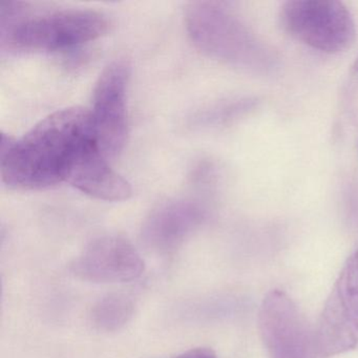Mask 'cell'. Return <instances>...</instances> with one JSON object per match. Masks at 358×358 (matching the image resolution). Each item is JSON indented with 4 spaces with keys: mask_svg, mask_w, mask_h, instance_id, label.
Here are the masks:
<instances>
[{
    "mask_svg": "<svg viewBox=\"0 0 358 358\" xmlns=\"http://www.w3.org/2000/svg\"><path fill=\"white\" fill-rule=\"evenodd\" d=\"M93 143L97 142L87 108L57 110L20 139L1 135V179L6 185L24 190L66 183L81 155Z\"/></svg>",
    "mask_w": 358,
    "mask_h": 358,
    "instance_id": "6da1fadb",
    "label": "cell"
},
{
    "mask_svg": "<svg viewBox=\"0 0 358 358\" xmlns=\"http://www.w3.org/2000/svg\"><path fill=\"white\" fill-rule=\"evenodd\" d=\"M103 14L92 10L60 9L24 1L0 6L1 49L58 52L91 43L108 32Z\"/></svg>",
    "mask_w": 358,
    "mask_h": 358,
    "instance_id": "7a4b0ae2",
    "label": "cell"
},
{
    "mask_svg": "<svg viewBox=\"0 0 358 358\" xmlns=\"http://www.w3.org/2000/svg\"><path fill=\"white\" fill-rule=\"evenodd\" d=\"M278 18L287 34L322 53H341L355 41L353 15L336 0H291Z\"/></svg>",
    "mask_w": 358,
    "mask_h": 358,
    "instance_id": "3957f363",
    "label": "cell"
},
{
    "mask_svg": "<svg viewBox=\"0 0 358 358\" xmlns=\"http://www.w3.org/2000/svg\"><path fill=\"white\" fill-rule=\"evenodd\" d=\"M186 29L196 49L209 57L236 66L253 59L255 41L222 3L194 1L186 8Z\"/></svg>",
    "mask_w": 358,
    "mask_h": 358,
    "instance_id": "277c9868",
    "label": "cell"
},
{
    "mask_svg": "<svg viewBox=\"0 0 358 358\" xmlns=\"http://www.w3.org/2000/svg\"><path fill=\"white\" fill-rule=\"evenodd\" d=\"M317 355L333 357L358 345V249L347 259L314 333Z\"/></svg>",
    "mask_w": 358,
    "mask_h": 358,
    "instance_id": "5b68a950",
    "label": "cell"
},
{
    "mask_svg": "<svg viewBox=\"0 0 358 358\" xmlns=\"http://www.w3.org/2000/svg\"><path fill=\"white\" fill-rule=\"evenodd\" d=\"M129 80V64L125 60H115L104 69L94 89L90 110L94 135L108 160L118 156L127 143Z\"/></svg>",
    "mask_w": 358,
    "mask_h": 358,
    "instance_id": "8992f818",
    "label": "cell"
},
{
    "mask_svg": "<svg viewBox=\"0 0 358 358\" xmlns=\"http://www.w3.org/2000/svg\"><path fill=\"white\" fill-rule=\"evenodd\" d=\"M71 270L85 282L119 284L139 278L144 261L124 236L108 234L92 241L73 262Z\"/></svg>",
    "mask_w": 358,
    "mask_h": 358,
    "instance_id": "52a82bcc",
    "label": "cell"
},
{
    "mask_svg": "<svg viewBox=\"0 0 358 358\" xmlns=\"http://www.w3.org/2000/svg\"><path fill=\"white\" fill-rule=\"evenodd\" d=\"M259 328L272 358H311L316 351L303 316L282 291H271L264 299Z\"/></svg>",
    "mask_w": 358,
    "mask_h": 358,
    "instance_id": "ba28073f",
    "label": "cell"
},
{
    "mask_svg": "<svg viewBox=\"0 0 358 358\" xmlns=\"http://www.w3.org/2000/svg\"><path fill=\"white\" fill-rule=\"evenodd\" d=\"M205 219L206 211L194 201L178 199L162 203L144 221L142 242L157 255H171L198 230Z\"/></svg>",
    "mask_w": 358,
    "mask_h": 358,
    "instance_id": "9c48e42d",
    "label": "cell"
},
{
    "mask_svg": "<svg viewBox=\"0 0 358 358\" xmlns=\"http://www.w3.org/2000/svg\"><path fill=\"white\" fill-rule=\"evenodd\" d=\"M66 183L97 200L117 202L131 196V186L114 171L97 143L85 150Z\"/></svg>",
    "mask_w": 358,
    "mask_h": 358,
    "instance_id": "30bf717a",
    "label": "cell"
},
{
    "mask_svg": "<svg viewBox=\"0 0 358 358\" xmlns=\"http://www.w3.org/2000/svg\"><path fill=\"white\" fill-rule=\"evenodd\" d=\"M135 313V303L124 293H112L97 301L92 309L94 327L102 332L121 330Z\"/></svg>",
    "mask_w": 358,
    "mask_h": 358,
    "instance_id": "8fae6325",
    "label": "cell"
},
{
    "mask_svg": "<svg viewBox=\"0 0 358 358\" xmlns=\"http://www.w3.org/2000/svg\"><path fill=\"white\" fill-rule=\"evenodd\" d=\"M173 358H217L215 352L209 348H194Z\"/></svg>",
    "mask_w": 358,
    "mask_h": 358,
    "instance_id": "7c38bea8",
    "label": "cell"
},
{
    "mask_svg": "<svg viewBox=\"0 0 358 358\" xmlns=\"http://www.w3.org/2000/svg\"><path fill=\"white\" fill-rule=\"evenodd\" d=\"M352 70L355 73H358V56L356 58L355 62H354L353 66H352Z\"/></svg>",
    "mask_w": 358,
    "mask_h": 358,
    "instance_id": "4fadbf2b",
    "label": "cell"
}]
</instances>
